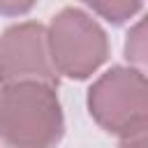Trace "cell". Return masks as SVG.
<instances>
[{"mask_svg":"<svg viewBox=\"0 0 148 148\" xmlns=\"http://www.w3.org/2000/svg\"><path fill=\"white\" fill-rule=\"evenodd\" d=\"M58 86L42 81L2 83L0 141L14 148H49L65 136Z\"/></svg>","mask_w":148,"mask_h":148,"instance_id":"obj_1","label":"cell"},{"mask_svg":"<svg viewBox=\"0 0 148 148\" xmlns=\"http://www.w3.org/2000/svg\"><path fill=\"white\" fill-rule=\"evenodd\" d=\"M86 104L90 118L120 141L148 125V79L132 65H113L88 88Z\"/></svg>","mask_w":148,"mask_h":148,"instance_id":"obj_2","label":"cell"},{"mask_svg":"<svg viewBox=\"0 0 148 148\" xmlns=\"http://www.w3.org/2000/svg\"><path fill=\"white\" fill-rule=\"evenodd\" d=\"M46 37L58 76L86 81L109 58L106 30L79 7H62L51 18Z\"/></svg>","mask_w":148,"mask_h":148,"instance_id":"obj_3","label":"cell"},{"mask_svg":"<svg viewBox=\"0 0 148 148\" xmlns=\"http://www.w3.org/2000/svg\"><path fill=\"white\" fill-rule=\"evenodd\" d=\"M42 81L58 86L46 28L37 21L14 23L0 35V83Z\"/></svg>","mask_w":148,"mask_h":148,"instance_id":"obj_4","label":"cell"},{"mask_svg":"<svg viewBox=\"0 0 148 148\" xmlns=\"http://www.w3.org/2000/svg\"><path fill=\"white\" fill-rule=\"evenodd\" d=\"M123 53L125 60L148 79V14L127 30Z\"/></svg>","mask_w":148,"mask_h":148,"instance_id":"obj_5","label":"cell"},{"mask_svg":"<svg viewBox=\"0 0 148 148\" xmlns=\"http://www.w3.org/2000/svg\"><path fill=\"white\" fill-rule=\"evenodd\" d=\"M88 9H92L99 18L109 21L111 25L127 23L134 14H139L143 0H81Z\"/></svg>","mask_w":148,"mask_h":148,"instance_id":"obj_6","label":"cell"},{"mask_svg":"<svg viewBox=\"0 0 148 148\" xmlns=\"http://www.w3.org/2000/svg\"><path fill=\"white\" fill-rule=\"evenodd\" d=\"M35 5L37 0H0V16H23Z\"/></svg>","mask_w":148,"mask_h":148,"instance_id":"obj_7","label":"cell"},{"mask_svg":"<svg viewBox=\"0 0 148 148\" xmlns=\"http://www.w3.org/2000/svg\"><path fill=\"white\" fill-rule=\"evenodd\" d=\"M120 146H148V125L141 127L139 132H134V134L120 139Z\"/></svg>","mask_w":148,"mask_h":148,"instance_id":"obj_8","label":"cell"}]
</instances>
